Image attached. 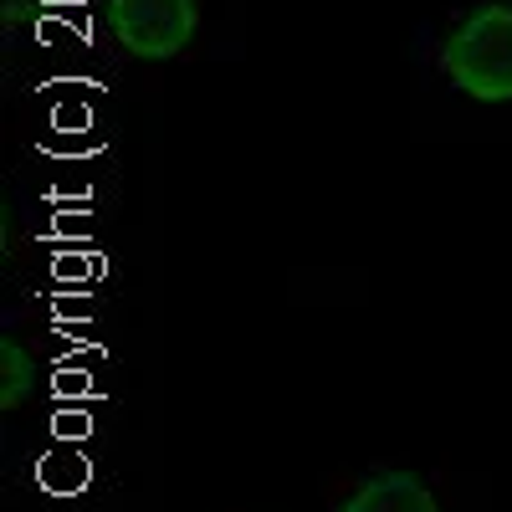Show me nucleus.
Segmentation results:
<instances>
[{
    "label": "nucleus",
    "instance_id": "1",
    "mask_svg": "<svg viewBox=\"0 0 512 512\" xmlns=\"http://www.w3.org/2000/svg\"><path fill=\"white\" fill-rule=\"evenodd\" d=\"M441 67L466 98L512 103V6H502V0L477 6L446 36Z\"/></svg>",
    "mask_w": 512,
    "mask_h": 512
},
{
    "label": "nucleus",
    "instance_id": "2",
    "mask_svg": "<svg viewBox=\"0 0 512 512\" xmlns=\"http://www.w3.org/2000/svg\"><path fill=\"white\" fill-rule=\"evenodd\" d=\"M103 21L128 57L169 62L195 41L200 0H103Z\"/></svg>",
    "mask_w": 512,
    "mask_h": 512
},
{
    "label": "nucleus",
    "instance_id": "4",
    "mask_svg": "<svg viewBox=\"0 0 512 512\" xmlns=\"http://www.w3.org/2000/svg\"><path fill=\"white\" fill-rule=\"evenodd\" d=\"M31 390V354L16 344V338H0V405L16 410Z\"/></svg>",
    "mask_w": 512,
    "mask_h": 512
},
{
    "label": "nucleus",
    "instance_id": "3",
    "mask_svg": "<svg viewBox=\"0 0 512 512\" xmlns=\"http://www.w3.org/2000/svg\"><path fill=\"white\" fill-rule=\"evenodd\" d=\"M338 512H441V507H436L431 487H425L415 472H379Z\"/></svg>",
    "mask_w": 512,
    "mask_h": 512
},
{
    "label": "nucleus",
    "instance_id": "5",
    "mask_svg": "<svg viewBox=\"0 0 512 512\" xmlns=\"http://www.w3.org/2000/svg\"><path fill=\"white\" fill-rule=\"evenodd\" d=\"M41 11H47V0H0V21H6V31H31L41 21Z\"/></svg>",
    "mask_w": 512,
    "mask_h": 512
}]
</instances>
